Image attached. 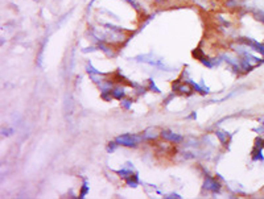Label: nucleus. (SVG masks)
<instances>
[{"label": "nucleus", "mask_w": 264, "mask_h": 199, "mask_svg": "<svg viewBox=\"0 0 264 199\" xmlns=\"http://www.w3.org/2000/svg\"><path fill=\"white\" fill-rule=\"evenodd\" d=\"M141 140H143V137L136 136V134H123L116 139V143L124 146H136V144Z\"/></svg>", "instance_id": "f257e3e1"}, {"label": "nucleus", "mask_w": 264, "mask_h": 199, "mask_svg": "<svg viewBox=\"0 0 264 199\" xmlns=\"http://www.w3.org/2000/svg\"><path fill=\"white\" fill-rule=\"evenodd\" d=\"M135 59L139 61V62H144V63H148V65H152V66H155V67L161 69V70L168 69L160 59H153L151 54H148V56H137V57H135Z\"/></svg>", "instance_id": "f03ea898"}, {"label": "nucleus", "mask_w": 264, "mask_h": 199, "mask_svg": "<svg viewBox=\"0 0 264 199\" xmlns=\"http://www.w3.org/2000/svg\"><path fill=\"white\" fill-rule=\"evenodd\" d=\"M203 187L207 189V190H210V191H213V193H217V191H219V189H221V186H219V183H218L217 181H214L213 178H210V177H207L205 179Z\"/></svg>", "instance_id": "7ed1b4c3"}, {"label": "nucleus", "mask_w": 264, "mask_h": 199, "mask_svg": "<svg viewBox=\"0 0 264 199\" xmlns=\"http://www.w3.org/2000/svg\"><path fill=\"white\" fill-rule=\"evenodd\" d=\"M161 136L164 137L165 140L173 141V143H180V141H182V136H180V134H177V133H173V132H169V131H162Z\"/></svg>", "instance_id": "20e7f679"}, {"label": "nucleus", "mask_w": 264, "mask_h": 199, "mask_svg": "<svg viewBox=\"0 0 264 199\" xmlns=\"http://www.w3.org/2000/svg\"><path fill=\"white\" fill-rule=\"evenodd\" d=\"M126 181H127V185L128 186H131V187H136L137 185H139V177H137V174L130 175Z\"/></svg>", "instance_id": "39448f33"}, {"label": "nucleus", "mask_w": 264, "mask_h": 199, "mask_svg": "<svg viewBox=\"0 0 264 199\" xmlns=\"http://www.w3.org/2000/svg\"><path fill=\"white\" fill-rule=\"evenodd\" d=\"M252 154H254L252 156V160H254V161H261V162L264 161V157H263V154H261V148H255Z\"/></svg>", "instance_id": "423d86ee"}, {"label": "nucleus", "mask_w": 264, "mask_h": 199, "mask_svg": "<svg viewBox=\"0 0 264 199\" xmlns=\"http://www.w3.org/2000/svg\"><path fill=\"white\" fill-rule=\"evenodd\" d=\"M111 94L115 99H121V98L124 96V91H123V88H120V87L114 88V90L111 91Z\"/></svg>", "instance_id": "0eeeda50"}, {"label": "nucleus", "mask_w": 264, "mask_h": 199, "mask_svg": "<svg viewBox=\"0 0 264 199\" xmlns=\"http://www.w3.org/2000/svg\"><path fill=\"white\" fill-rule=\"evenodd\" d=\"M89 193V183H87V179L83 181V186H82V191L79 194V198H85V195Z\"/></svg>", "instance_id": "6e6552de"}, {"label": "nucleus", "mask_w": 264, "mask_h": 199, "mask_svg": "<svg viewBox=\"0 0 264 199\" xmlns=\"http://www.w3.org/2000/svg\"><path fill=\"white\" fill-rule=\"evenodd\" d=\"M116 173H118V174L120 175V177L126 178V179H127V178L130 177V175H132V173H131L130 170H126V169H123V170H119V171H116Z\"/></svg>", "instance_id": "1a4fd4ad"}, {"label": "nucleus", "mask_w": 264, "mask_h": 199, "mask_svg": "<svg viewBox=\"0 0 264 199\" xmlns=\"http://www.w3.org/2000/svg\"><path fill=\"white\" fill-rule=\"evenodd\" d=\"M86 70L89 74H100V71H98L96 69H94L93 66H91V63H87L86 65Z\"/></svg>", "instance_id": "9d476101"}, {"label": "nucleus", "mask_w": 264, "mask_h": 199, "mask_svg": "<svg viewBox=\"0 0 264 199\" xmlns=\"http://www.w3.org/2000/svg\"><path fill=\"white\" fill-rule=\"evenodd\" d=\"M149 88H151V90H153L155 92H160V88H157V87H156L155 82H153L152 79H149Z\"/></svg>", "instance_id": "9b49d317"}, {"label": "nucleus", "mask_w": 264, "mask_h": 199, "mask_svg": "<svg viewBox=\"0 0 264 199\" xmlns=\"http://www.w3.org/2000/svg\"><path fill=\"white\" fill-rule=\"evenodd\" d=\"M218 136V139H219V140H221V143L222 144H226V137H224V134H223V132H217V133H215Z\"/></svg>", "instance_id": "f8f14e48"}, {"label": "nucleus", "mask_w": 264, "mask_h": 199, "mask_svg": "<svg viewBox=\"0 0 264 199\" xmlns=\"http://www.w3.org/2000/svg\"><path fill=\"white\" fill-rule=\"evenodd\" d=\"M121 106L124 107L126 109H128L131 107V100H123V102H121Z\"/></svg>", "instance_id": "ddd939ff"}, {"label": "nucleus", "mask_w": 264, "mask_h": 199, "mask_svg": "<svg viewBox=\"0 0 264 199\" xmlns=\"http://www.w3.org/2000/svg\"><path fill=\"white\" fill-rule=\"evenodd\" d=\"M115 148H116V144H115V143H110V145H108V148H107V150H108V152H114V150H115Z\"/></svg>", "instance_id": "4468645a"}, {"label": "nucleus", "mask_w": 264, "mask_h": 199, "mask_svg": "<svg viewBox=\"0 0 264 199\" xmlns=\"http://www.w3.org/2000/svg\"><path fill=\"white\" fill-rule=\"evenodd\" d=\"M254 131L255 132H259V133H264V125H263V127H260V128H255Z\"/></svg>", "instance_id": "2eb2a0df"}, {"label": "nucleus", "mask_w": 264, "mask_h": 199, "mask_svg": "<svg viewBox=\"0 0 264 199\" xmlns=\"http://www.w3.org/2000/svg\"><path fill=\"white\" fill-rule=\"evenodd\" d=\"M12 132H13L12 129H7V131H3V134H4V136H10Z\"/></svg>", "instance_id": "dca6fc26"}, {"label": "nucleus", "mask_w": 264, "mask_h": 199, "mask_svg": "<svg viewBox=\"0 0 264 199\" xmlns=\"http://www.w3.org/2000/svg\"><path fill=\"white\" fill-rule=\"evenodd\" d=\"M165 198H181L178 194H171V195H168V196H165Z\"/></svg>", "instance_id": "f3484780"}, {"label": "nucleus", "mask_w": 264, "mask_h": 199, "mask_svg": "<svg viewBox=\"0 0 264 199\" xmlns=\"http://www.w3.org/2000/svg\"><path fill=\"white\" fill-rule=\"evenodd\" d=\"M190 117H192V119H196V117H197V115H196V112H193L192 115H190Z\"/></svg>", "instance_id": "a211bd4d"}]
</instances>
